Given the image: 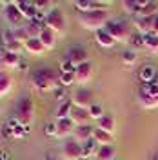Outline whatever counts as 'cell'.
Masks as SVG:
<instances>
[{"label":"cell","instance_id":"cell-40","mask_svg":"<svg viewBox=\"0 0 158 160\" xmlns=\"http://www.w3.org/2000/svg\"><path fill=\"white\" fill-rule=\"evenodd\" d=\"M131 42L135 48H144V37L142 35H136V37H131Z\"/></svg>","mask_w":158,"mask_h":160},{"label":"cell","instance_id":"cell-32","mask_svg":"<svg viewBox=\"0 0 158 160\" xmlns=\"http://www.w3.org/2000/svg\"><path fill=\"white\" fill-rule=\"evenodd\" d=\"M122 8L126 9V13L133 15V17H138V13H140V0H126V2H122Z\"/></svg>","mask_w":158,"mask_h":160},{"label":"cell","instance_id":"cell-47","mask_svg":"<svg viewBox=\"0 0 158 160\" xmlns=\"http://www.w3.org/2000/svg\"><path fill=\"white\" fill-rule=\"evenodd\" d=\"M115 160H118V158H115Z\"/></svg>","mask_w":158,"mask_h":160},{"label":"cell","instance_id":"cell-44","mask_svg":"<svg viewBox=\"0 0 158 160\" xmlns=\"http://www.w3.org/2000/svg\"><path fill=\"white\" fill-rule=\"evenodd\" d=\"M46 160H53V158H51V157H47V158H46Z\"/></svg>","mask_w":158,"mask_h":160},{"label":"cell","instance_id":"cell-26","mask_svg":"<svg viewBox=\"0 0 158 160\" xmlns=\"http://www.w3.org/2000/svg\"><path fill=\"white\" fill-rule=\"evenodd\" d=\"M93 140L96 144H100V146H111L113 144V135L98 129V128H95V131H93Z\"/></svg>","mask_w":158,"mask_h":160},{"label":"cell","instance_id":"cell-43","mask_svg":"<svg viewBox=\"0 0 158 160\" xmlns=\"http://www.w3.org/2000/svg\"><path fill=\"white\" fill-rule=\"evenodd\" d=\"M18 68H20V69H27V64H26V62H22Z\"/></svg>","mask_w":158,"mask_h":160},{"label":"cell","instance_id":"cell-19","mask_svg":"<svg viewBox=\"0 0 158 160\" xmlns=\"http://www.w3.org/2000/svg\"><path fill=\"white\" fill-rule=\"evenodd\" d=\"M138 78L142 80V84H149L156 80V68L155 66H142V69L138 71Z\"/></svg>","mask_w":158,"mask_h":160},{"label":"cell","instance_id":"cell-27","mask_svg":"<svg viewBox=\"0 0 158 160\" xmlns=\"http://www.w3.org/2000/svg\"><path fill=\"white\" fill-rule=\"evenodd\" d=\"M96 122H98V126H96L98 129L113 135V131H115V117H113V115H107V113H106V115H104L102 118H98Z\"/></svg>","mask_w":158,"mask_h":160},{"label":"cell","instance_id":"cell-38","mask_svg":"<svg viewBox=\"0 0 158 160\" xmlns=\"http://www.w3.org/2000/svg\"><path fill=\"white\" fill-rule=\"evenodd\" d=\"M122 60H124V64H127V66L135 64V60H136V55H135V51H126V53L122 55Z\"/></svg>","mask_w":158,"mask_h":160},{"label":"cell","instance_id":"cell-36","mask_svg":"<svg viewBox=\"0 0 158 160\" xmlns=\"http://www.w3.org/2000/svg\"><path fill=\"white\" fill-rule=\"evenodd\" d=\"M89 115H91V118H96V120H98V118H102L106 113L102 111V106H98V104H93V106L89 108Z\"/></svg>","mask_w":158,"mask_h":160},{"label":"cell","instance_id":"cell-31","mask_svg":"<svg viewBox=\"0 0 158 160\" xmlns=\"http://www.w3.org/2000/svg\"><path fill=\"white\" fill-rule=\"evenodd\" d=\"M71 109H73V102H71V100H66V102H62V104L58 106V109H57V113H55V118H57V120L69 118Z\"/></svg>","mask_w":158,"mask_h":160},{"label":"cell","instance_id":"cell-17","mask_svg":"<svg viewBox=\"0 0 158 160\" xmlns=\"http://www.w3.org/2000/svg\"><path fill=\"white\" fill-rule=\"evenodd\" d=\"M17 6H18L20 13H22V17L27 20V22H31V20L37 18V8H35V4L33 2H17Z\"/></svg>","mask_w":158,"mask_h":160},{"label":"cell","instance_id":"cell-37","mask_svg":"<svg viewBox=\"0 0 158 160\" xmlns=\"http://www.w3.org/2000/svg\"><path fill=\"white\" fill-rule=\"evenodd\" d=\"M27 128H26V126H17V128H15V129H13V138H22V137H26V135H27Z\"/></svg>","mask_w":158,"mask_h":160},{"label":"cell","instance_id":"cell-23","mask_svg":"<svg viewBox=\"0 0 158 160\" xmlns=\"http://www.w3.org/2000/svg\"><path fill=\"white\" fill-rule=\"evenodd\" d=\"M95 38H96V42H98L102 48H113V46L116 44V40L113 38L106 29H98L95 33Z\"/></svg>","mask_w":158,"mask_h":160},{"label":"cell","instance_id":"cell-29","mask_svg":"<svg viewBox=\"0 0 158 160\" xmlns=\"http://www.w3.org/2000/svg\"><path fill=\"white\" fill-rule=\"evenodd\" d=\"M11 86H13V80H11L9 73L7 71H0V97L7 95Z\"/></svg>","mask_w":158,"mask_h":160},{"label":"cell","instance_id":"cell-3","mask_svg":"<svg viewBox=\"0 0 158 160\" xmlns=\"http://www.w3.org/2000/svg\"><path fill=\"white\" fill-rule=\"evenodd\" d=\"M17 122L20 126H26L29 128V124L35 118V108H33V100L31 98H20V102L17 104Z\"/></svg>","mask_w":158,"mask_h":160},{"label":"cell","instance_id":"cell-6","mask_svg":"<svg viewBox=\"0 0 158 160\" xmlns=\"http://www.w3.org/2000/svg\"><path fill=\"white\" fill-rule=\"evenodd\" d=\"M71 102H73V106L82 108V109H89L95 104L93 102V93L87 88H78V89L71 95Z\"/></svg>","mask_w":158,"mask_h":160},{"label":"cell","instance_id":"cell-28","mask_svg":"<svg viewBox=\"0 0 158 160\" xmlns=\"http://www.w3.org/2000/svg\"><path fill=\"white\" fill-rule=\"evenodd\" d=\"M24 48H26V51H27L29 55H40V53L46 51V48L42 46L40 38H29L26 44H24Z\"/></svg>","mask_w":158,"mask_h":160},{"label":"cell","instance_id":"cell-33","mask_svg":"<svg viewBox=\"0 0 158 160\" xmlns=\"http://www.w3.org/2000/svg\"><path fill=\"white\" fill-rule=\"evenodd\" d=\"M144 48H147L149 51H158V35L149 33L144 37Z\"/></svg>","mask_w":158,"mask_h":160},{"label":"cell","instance_id":"cell-7","mask_svg":"<svg viewBox=\"0 0 158 160\" xmlns=\"http://www.w3.org/2000/svg\"><path fill=\"white\" fill-rule=\"evenodd\" d=\"M46 28H49L55 33H62L66 28V18H64V13L60 9H51L47 11V17H46Z\"/></svg>","mask_w":158,"mask_h":160},{"label":"cell","instance_id":"cell-35","mask_svg":"<svg viewBox=\"0 0 158 160\" xmlns=\"http://www.w3.org/2000/svg\"><path fill=\"white\" fill-rule=\"evenodd\" d=\"M13 35H15V38L18 40L20 44H26V42L29 40V35H27L26 28H18V29H13Z\"/></svg>","mask_w":158,"mask_h":160},{"label":"cell","instance_id":"cell-21","mask_svg":"<svg viewBox=\"0 0 158 160\" xmlns=\"http://www.w3.org/2000/svg\"><path fill=\"white\" fill-rule=\"evenodd\" d=\"M40 42H42V46L46 49H53L57 46V33L51 31L49 28H46V29L42 31V35H40Z\"/></svg>","mask_w":158,"mask_h":160},{"label":"cell","instance_id":"cell-39","mask_svg":"<svg viewBox=\"0 0 158 160\" xmlns=\"http://www.w3.org/2000/svg\"><path fill=\"white\" fill-rule=\"evenodd\" d=\"M75 71H77V68H75L67 58L62 62V66H60V73H75Z\"/></svg>","mask_w":158,"mask_h":160},{"label":"cell","instance_id":"cell-22","mask_svg":"<svg viewBox=\"0 0 158 160\" xmlns=\"http://www.w3.org/2000/svg\"><path fill=\"white\" fill-rule=\"evenodd\" d=\"M158 11L156 2H149V0H140V13L138 17H155Z\"/></svg>","mask_w":158,"mask_h":160},{"label":"cell","instance_id":"cell-8","mask_svg":"<svg viewBox=\"0 0 158 160\" xmlns=\"http://www.w3.org/2000/svg\"><path fill=\"white\" fill-rule=\"evenodd\" d=\"M62 157L64 160H84L82 158V144L77 140H69L62 146Z\"/></svg>","mask_w":158,"mask_h":160},{"label":"cell","instance_id":"cell-14","mask_svg":"<svg viewBox=\"0 0 158 160\" xmlns=\"http://www.w3.org/2000/svg\"><path fill=\"white\" fill-rule=\"evenodd\" d=\"M67 60H69L75 68H78V66H82V64L87 62V51L82 49V48H73V49L67 53Z\"/></svg>","mask_w":158,"mask_h":160},{"label":"cell","instance_id":"cell-10","mask_svg":"<svg viewBox=\"0 0 158 160\" xmlns=\"http://www.w3.org/2000/svg\"><path fill=\"white\" fill-rule=\"evenodd\" d=\"M75 8L78 9V13H87V11H98V9H106L107 2H95V0H77Z\"/></svg>","mask_w":158,"mask_h":160},{"label":"cell","instance_id":"cell-1","mask_svg":"<svg viewBox=\"0 0 158 160\" xmlns=\"http://www.w3.org/2000/svg\"><path fill=\"white\" fill-rule=\"evenodd\" d=\"M31 84L38 91H57L60 88V73L51 68H40L31 75Z\"/></svg>","mask_w":158,"mask_h":160},{"label":"cell","instance_id":"cell-48","mask_svg":"<svg viewBox=\"0 0 158 160\" xmlns=\"http://www.w3.org/2000/svg\"><path fill=\"white\" fill-rule=\"evenodd\" d=\"M155 160H158V158H155Z\"/></svg>","mask_w":158,"mask_h":160},{"label":"cell","instance_id":"cell-18","mask_svg":"<svg viewBox=\"0 0 158 160\" xmlns=\"http://www.w3.org/2000/svg\"><path fill=\"white\" fill-rule=\"evenodd\" d=\"M24 28L27 31L29 38H40L42 31L46 29V24H44V22H38V20H31V22H27Z\"/></svg>","mask_w":158,"mask_h":160},{"label":"cell","instance_id":"cell-45","mask_svg":"<svg viewBox=\"0 0 158 160\" xmlns=\"http://www.w3.org/2000/svg\"><path fill=\"white\" fill-rule=\"evenodd\" d=\"M53 160H58V158H53Z\"/></svg>","mask_w":158,"mask_h":160},{"label":"cell","instance_id":"cell-15","mask_svg":"<svg viewBox=\"0 0 158 160\" xmlns=\"http://www.w3.org/2000/svg\"><path fill=\"white\" fill-rule=\"evenodd\" d=\"M55 126H57V137H58V138L67 137V135L73 133V129H75V124H73V120L71 118L55 120Z\"/></svg>","mask_w":158,"mask_h":160},{"label":"cell","instance_id":"cell-25","mask_svg":"<svg viewBox=\"0 0 158 160\" xmlns=\"http://www.w3.org/2000/svg\"><path fill=\"white\" fill-rule=\"evenodd\" d=\"M98 149H100L98 144L93 138L87 140V142H84V144H82V158L86 160V158H91V157H96Z\"/></svg>","mask_w":158,"mask_h":160},{"label":"cell","instance_id":"cell-5","mask_svg":"<svg viewBox=\"0 0 158 160\" xmlns=\"http://www.w3.org/2000/svg\"><path fill=\"white\" fill-rule=\"evenodd\" d=\"M4 18H6V22L9 24L11 28H15V29L22 28L24 17H22V13H20L17 2H7V4H6V8H4Z\"/></svg>","mask_w":158,"mask_h":160},{"label":"cell","instance_id":"cell-41","mask_svg":"<svg viewBox=\"0 0 158 160\" xmlns=\"http://www.w3.org/2000/svg\"><path fill=\"white\" fill-rule=\"evenodd\" d=\"M46 135H47V137H57V126H55L53 122H49V124L46 126Z\"/></svg>","mask_w":158,"mask_h":160},{"label":"cell","instance_id":"cell-9","mask_svg":"<svg viewBox=\"0 0 158 160\" xmlns=\"http://www.w3.org/2000/svg\"><path fill=\"white\" fill-rule=\"evenodd\" d=\"M2 44H4V51L15 53V55H20V51L24 49V44H20L18 40L15 38L13 31H9V29L2 33Z\"/></svg>","mask_w":158,"mask_h":160},{"label":"cell","instance_id":"cell-11","mask_svg":"<svg viewBox=\"0 0 158 160\" xmlns=\"http://www.w3.org/2000/svg\"><path fill=\"white\" fill-rule=\"evenodd\" d=\"M133 26L136 28L138 35L146 37L149 33H153V17H135L133 18Z\"/></svg>","mask_w":158,"mask_h":160},{"label":"cell","instance_id":"cell-30","mask_svg":"<svg viewBox=\"0 0 158 160\" xmlns=\"http://www.w3.org/2000/svg\"><path fill=\"white\" fill-rule=\"evenodd\" d=\"M115 155H116L115 146H100V149L95 158L96 160H115Z\"/></svg>","mask_w":158,"mask_h":160},{"label":"cell","instance_id":"cell-2","mask_svg":"<svg viewBox=\"0 0 158 160\" xmlns=\"http://www.w3.org/2000/svg\"><path fill=\"white\" fill-rule=\"evenodd\" d=\"M78 22L84 29L96 31L104 29L109 22V13L107 9H98V11H87V13H78Z\"/></svg>","mask_w":158,"mask_h":160},{"label":"cell","instance_id":"cell-20","mask_svg":"<svg viewBox=\"0 0 158 160\" xmlns=\"http://www.w3.org/2000/svg\"><path fill=\"white\" fill-rule=\"evenodd\" d=\"M91 64L89 62H86V64H82V66H78L77 68V71H75V78H77V84H86L89 78H91Z\"/></svg>","mask_w":158,"mask_h":160},{"label":"cell","instance_id":"cell-16","mask_svg":"<svg viewBox=\"0 0 158 160\" xmlns=\"http://www.w3.org/2000/svg\"><path fill=\"white\" fill-rule=\"evenodd\" d=\"M2 66H4V69H17L20 64H22V60H20V55H15V53H7V51H4L2 53Z\"/></svg>","mask_w":158,"mask_h":160},{"label":"cell","instance_id":"cell-46","mask_svg":"<svg viewBox=\"0 0 158 160\" xmlns=\"http://www.w3.org/2000/svg\"><path fill=\"white\" fill-rule=\"evenodd\" d=\"M0 113H2V109H0Z\"/></svg>","mask_w":158,"mask_h":160},{"label":"cell","instance_id":"cell-12","mask_svg":"<svg viewBox=\"0 0 158 160\" xmlns=\"http://www.w3.org/2000/svg\"><path fill=\"white\" fill-rule=\"evenodd\" d=\"M69 118L73 120V124H75V126H87L89 120H91V115H89V109H82V108L73 106Z\"/></svg>","mask_w":158,"mask_h":160},{"label":"cell","instance_id":"cell-4","mask_svg":"<svg viewBox=\"0 0 158 160\" xmlns=\"http://www.w3.org/2000/svg\"><path fill=\"white\" fill-rule=\"evenodd\" d=\"M104 29L107 31V33L116 40V42L131 40V29H129L127 24H124V22H111V20H109L107 26H106Z\"/></svg>","mask_w":158,"mask_h":160},{"label":"cell","instance_id":"cell-34","mask_svg":"<svg viewBox=\"0 0 158 160\" xmlns=\"http://www.w3.org/2000/svg\"><path fill=\"white\" fill-rule=\"evenodd\" d=\"M77 82L75 78V73H60V86L66 88V86H73Z\"/></svg>","mask_w":158,"mask_h":160},{"label":"cell","instance_id":"cell-13","mask_svg":"<svg viewBox=\"0 0 158 160\" xmlns=\"http://www.w3.org/2000/svg\"><path fill=\"white\" fill-rule=\"evenodd\" d=\"M93 131L95 128L93 126H75V129H73V140H77L78 144H84V142H87V140L93 138Z\"/></svg>","mask_w":158,"mask_h":160},{"label":"cell","instance_id":"cell-24","mask_svg":"<svg viewBox=\"0 0 158 160\" xmlns=\"http://www.w3.org/2000/svg\"><path fill=\"white\" fill-rule=\"evenodd\" d=\"M140 97H147V98H158V82H149V84H142L140 88Z\"/></svg>","mask_w":158,"mask_h":160},{"label":"cell","instance_id":"cell-42","mask_svg":"<svg viewBox=\"0 0 158 160\" xmlns=\"http://www.w3.org/2000/svg\"><path fill=\"white\" fill-rule=\"evenodd\" d=\"M153 35H158V13L153 17Z\"/></svg>","mask_w":158,"mask_h":160}]
</instances>
